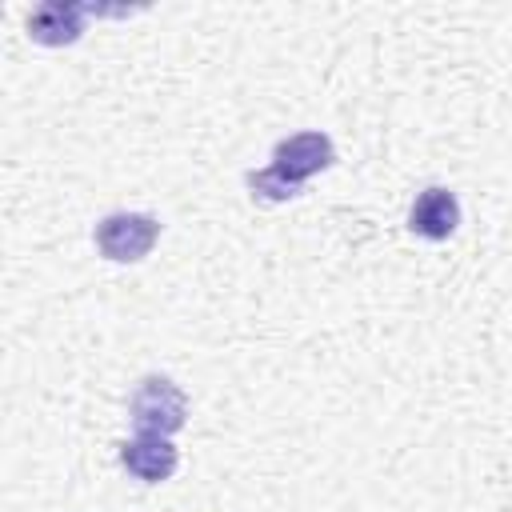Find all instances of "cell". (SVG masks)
<instances>
[{
    "mask_svg": "<svg viewBox=\"0 0 512 512\" xmlns=\"http://www.w3.org/2000/svg\"><path fill=\"white\" fill-rule=\"evenodd\" d=\"M128 420L136 436H172L188 420V396L168 376H144L128 400Z\"/></svg>",
    "mask_w": 512,
    "mask_h": 512,
    "instance_id": "obj_1",
    "label": "cell"
},
{
    "mask_svg": "<svg viewBox=\"0 0 512 512\" xmlns=\"http://www.w3.org/2000/svg\"><path fill=\"white\" fill-rule=\"evenodd\" d=\"M160 240V220L148 212H112L96 224V248L112 264H136Z\"/></svg>",
    "mask_w": 512,
    "mask_h": 512,
    "instance_id": "obj_2",
    "label": "cell"
},
{
    "mask_svg": "<svg viewBox=\"0 0 512 512\" xmlns=\"http://www.w3.org/2000/svg\"><path fill=\"white\" fill-rule=\"evenodd\" d=\"M328 164H332V140L324 132H296V136H284L272 148V168L284 172L296 184H304L308 176L324 172Z\"/></svg>",
    "mask_w": 512,
    "mask_h": 512,
    "instance_id": "obj_3",
    "label": "cell"
},
{
    "mask_svg": "<svg viewBox=\"0 0 512 512\" xmlns=\"http://www.w3.org/2000/svg\"><path fill=\"white\" fill-rule=\"evenodd\" d=\"M92 16L88 4H76V0H48L40 8H32L28 16V36L44 48H64L72 40H80L84 32V20Z\"/></svg>",
    "mask_w": 512,
    "mask_h": 512,
    "instance_id": "obj_4",
    "label": "cell"
},
{
    "mask_svg": "<svg viewBox=\"0 0 512 512\" xmlns=\"http://www.w3.org/2000/svg\"><path fill=\"white\" fill-rule=\"evenodd\" d=\"M408 228L416 236H424V240H448L460 228V200H456V192H448L440 184L424 188L412 200V208H408Z\"/></svg>",
    "mask_w": 512,
    "mask_h": 512,
    "instance_id": "obj_5",
    "label": "cell"
},
{
    "mask_svg": "<svg viewBox=\"0 0 512 512\" xmlns=\"http://www.w3.org/2000/svg\"><path fill=\"white\" fill-rule=\"evenodd\" d=\"M120 464L128 468V476H136L144 484H160L176 472L180 452L168 436H132L120 444Z\"/></svg>",
    "mask_w": 512,
    "mask_h": 512,
    "instance_id": "obj_6",
    "label": "cell"
},
{
    "mask_svg": "<svg viewBox=\"0 0 512 512\" xmlns=\"http://www.w3.org/2000/svg\"><path fill=\"white\" fill-rule=\"evenodd\" d=\"M248 188H252V196H260V200H268V204H284V200H292V196H300V192H304V184L288 180V176H284V172H276V168L248 172Z\"/></svg>",
    "mask_w": 512,
    "mask_h": 512,
    "instance_id": "obj_7",
    "label": "cell"
}]
</instances>
